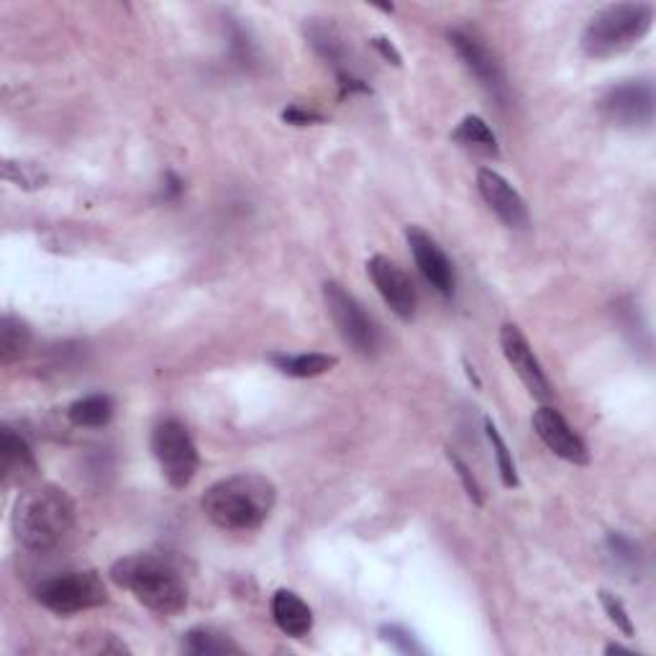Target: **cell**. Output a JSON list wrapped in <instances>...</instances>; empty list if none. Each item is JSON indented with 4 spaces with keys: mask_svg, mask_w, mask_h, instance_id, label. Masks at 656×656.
Listing matches in <instances>:
<instances>
[{
    "mask_svg": "<svg viewBox=\"0 0 656 656\" xmlns=\"http://www.w3.org/2000/svg\"><path fill=\"white\" fill-rule=\"evenodd\" d=\"M277 503L273 480L256 472H241L213 482L203 492L201 508L213 526L224 531H254L269 518Z\"/></svg>",
    "mask_w": 656,
    "mask_h": 656,
    "instance_id": "6da1fadb",
    "label": "cell"
},
{
    "mask_svg": "<svg viewBox=\"0 0 656 656\" xmlns=\"http://www.w3.org/2000/svg\"><path fill=\"white\" fill-rule=\"evenodd\" d=\"M75 526V503L67 490L39 484L26 490L13 508V531L31 554H49L70 537Z\"/></svg>",
    "mask_w": 656,
    "mask_h": 656,
    "instance_id": "7a4b0ae2",
    "label": "cell"
},
{
    "mask_svg": "<svg viewBox=\"0 0 656 656\" xmlns=\"http://www.w3.org/2000/svg\"><path fill=\"white\" fill-rule=\"evenodd\" d=\"M111 580L156 616H177L188 605V588L180 572L162 556H124L111 567Z\"/></svg>",
    "mask_w": 656,
    "mask_h": 656,
    "instance_id": "3957f363",
    "label": "cell"
},
{
    "mask_svg": "<svg viewBox=\"0 0 656 656\" xmlns=\"http://www.w3.org/2000/svg\"><path fill=\"white\" fill-rule=\"evenodd\" d=\"M654 9L648 3H613L597 11L582 31V52L590 60H610L629 52L652 31Z\"/></svg>",
    "mask_w": 656,
    "mask_h": 656,
    "instance_id": "277c9868",
    "label": "cell"
},
{
    "mask_svg": "<svg viewBox=\"0 0 656 656\" xmlns=\"http://www.w3.org/2000/svg\"><path fill=\"white\" fill-rule=\"evenodd\" d=\"M34 597L56 616H75V613L101 608L109 601V593L98 572H64L41 582L34 590Z\"/></svg>",
    "mask_w": 656,
    "mask_h": 656,
    "instance_id": "5b68a950",
    "label": "cell"
},
{
    "mask_svg": "<svg viewBox=\"0 0 656 656\" xmlns=\"http://www.w3.org/2000/svg\"><path fill=\"white\" fill-rule=\"evenodd\" d=\"M152 452L154 459L160 462L164 480L173 484V488L182 490L195 480L198 467H201V456H198V446L192 441L190 431L177 418L162 420L152 431Z\"/></svg>",
    "mask_w": 656,
    "mask_h": 656,
    "instance_id": "8992f818",
    "label": "cell"
},
{
    "mask_svg": "<svg viewBox=\"0 0 656 656\" xmlns=\"http://www.w3.org/2000/svg\"><path fill=\"white\" fill-rule=\"evenodd\" d=\"M324 303L333 326L341 333V339L362 356H375L380 349V331H377L375 320L367 316L359 301L349 292L344 285L326 282L324 285Z\"/></svg>",
    "mask_w": 656,
    "mask_h": 656,
    "instance_id": "52a82bcc",
    "label": "cell"
},
{
    "mask_svg": "<svg viewBox=\"0 0 656 656\" xmlns=\"http://www.w3.org/2000/svg\"><path fill=\"white\" fill-rule=\"evenodd\" d=\"M601 111L618 128H648L656 111L654 85L648 80L613 85L601 98Z\"/></svg>",
    "mask_w": 656,
    "mask_h": 656,
    "instance_id": "ba28073f",
    "label": "cell"
},
{
    "mask_svg": "<svg viewBox=\"0 0 656 656\" xmlns=\"http://www.w3.org/2000/svg\"><path fill=\"white\" fill-rule=\"evenodd\" d=\"M449 45H452L456 56H459L462 64L469 70V75H472L497 103H508V80H505L501 62H497V56L490 52L488 45H484L477 34L465 31V28H452V31H449Z\"/></svg>",
    "mask_w": 656,
    "mask_h": 656,
    "instance_id": "9c48e42d",
    "label": "cell"
},
{
    "mask_svg": "<svg viewBox=\"0 0 656 656\" xmlns=\"http://www.w3.org/2000/svg\"><path fill=\"white\" fill-rule=\"evenodd\" d=\"M501 349L505 359H508V365L513 367V373L520 377V382L529 388L531 395L544 403L552 401V382H548L544 367H541L537 354H533L529 339L523 337V331H520L516 324H505L501 328Z\"/></svg>",
    "mask_w": 656,
    "mask_h": 656,
    "instance_id": "30bf717a",
    "label": "cell"
},
{
    "mask_svg": "<svg viewBox=\"0 0 656 656\" xmlns=\"http://www.w3.org/2000/svg\"><path fill=\"white\" fill-rule=\"evenodd\" d=\"M367 275L377 288V292L382 295V301L388 303V308L395 313L398 318L413 320L418 308V295H416V288H413L411 277L405 275L395 262L382 254H375L373 260L367 262Z\"/></svg>",
    "mask_w": 656,
    "mask_h": 656,
    "instance_id": "8fae6325",
    "label": "cell"
},
{
    "mask_svg": "<svg viewBox=\"0 0 656 656\" xmlns=\"http://www.w3.org/2000/svg\"><path fill=\"white\" fill-rule=\"evenodd\" d=\"M405 241H408L413 260H416V267L426 277V282L444 298H452L456 288V275L444 249L437 244V239L431 234H426L424 228L408 226L405 228Z\"/></svg>",
    "mask_w": 656,
    "mask_h": 656,
    "instance_id": "7c38bea8",
    "label": "cell"
},
{
    "mask_svg": "<svg viewBox=\"0 0 656 656\" xmlns=\"http://www.w3.org/2000/svg\"><path fill=\"white\" fill-rule=\"evenodd\" d=\"M531 424H533V431H537V437L544 441L548 452L562 456V459L569 462V465H588L590 462L588 446H584L580 433L567 424L559 411H554L552 405H541V408L533 413Z\"/></svg>",
    "mask_w": 656,
    "mask_h": 656,
    "instance_id": "4fadbf2b",
    "label": "cell"
},
{
    "mask_svg": "<svg viewBox=\"0 0 656 656\" xmlns=\"http://www.w3.org/2000/svg\"><path fill=\"white\" fill-rule=\"evenodd\" d=\"M477 190H480L482 201L488 203V209L495 213L508 228H526L529 226V205H526L520 192L505 180L503 175H497L495 169L482 167L477 173Z\"/></svg>",
    "mask_w": 656,
    "mask_h": 656,
    "instance_id": "5bb4252c",
    "label": "cell"
},
{
    "mask_svg": "<svg viewBox=\"0 0 656 656\" xmlns=\"http://www.w3.org/2000/svg\"><path fill=\"white\" fill-rule=\"evenodd\" d=\"M273 618L285 636L303 639L313 629V610L292 590H277L273 595Z\"/></svg>",
    "mask_w": 656,
    "mask_h": 656,
    "instance_id": "9a60e30c",
    "label": "cell"
},
{
    "mask_svg": "<svg viewBox=\"0 0 656 656\" xmlns=\"http://www.w3.org/2000/svg\"><path fill=\"white\" fill-rule=\"evenodd\" d=\"M273 362L277 373L288 375V377H298V380H308V377H320L326 373H331L333 367L339 365V359L333 354H320V352H311V354H288V352H273L267 356Z\"/></svg>",
    "mask_w": 656,
    "mask_h": 656,
    "instance_id": "2e32d148",
    "label": "cell"
},
{
    "mask_svg": "<svg viewBox=\"0 0 656 656\" xmlns=\"http://www.w3.org/2000/svg\"><path fill=\"white\" fill-rule=\"evenodd\" d=\"M0 472H3L5 480L37 472V459H34L31 446L13 429H3V433H0Z\"/></svg>",
    "mask_w": 656,
    "mask_h": 656,
    "instance_id": "e0dca14e",
    "label": "cell"
},
{
    "mask_svg": "<svg viewBox=\"0 0 656 656\" xmlns=\"http://www.w3.org/2000/svg\"><path fill=\"white\" fill-rule=\"evenodd\" d=\"M452 139L459 147L469 149V152L482 154V156H497L501 149H497V137L492 134V128L488 126V121L480 116H467L456 126V131L452 134Z\"/></svg>",
    "mask_w": 656,
    "mask_h": 656,
    "instance_id": "ac0fdd59",
    "label": "cell"
},
{
    "mask_svg": "<svg viewBox=\"0 0 656 656\" xmlns=\"http://www.w3.org/2000/svg\"><path fill=\"white\" fill-rule=\"evenodd\" d=\"M67 418L80 429H103L113 418V401L111 395L96 392V395L80 398L67 408Z\"/></svg>",
    "mask_w": 656,
    "mask_h": 656,
    "instance_id": "d6986e66",
    "label": "cell"
},
{
    "mask_svg": "<svg viewBox=\"0 0 656 656\" xmlns=\"http://www.w3.org/2000/svg\"><path fill=\"white\" fill-rule=\"evenodd\" d=\"M182 648L188 654L195 656H211V654H239L241 646L234 644L226 633H220L216 629H209V626H198V629H190L182 639Z\"/></svg>",
    "mask_w": 656,
    "mask_h": 656,
    "instance_id": "ffe728a7",
    "label": "cell"
},
{
    "mask_svg": "<svg viewBox=\"0 0 656 656\" xmlns=\"http://www.w3.org/2000/svg\"><path fill=\"white\" fill-rule=\"evenodd\" d=\"M28 344H31V328L16 316H3L0 320V362L3 365H13L26 354Z\"/></svg>",
    "mask_w": 656,
    "mask_h": 656,
    "instance_id": "44dd1931",
    "label": "cell"
},
{
    "mask_svg": "<svg viewBox=\"0 0 656 656\" xmlns=\"http://www.w3.org/2000/svg\"><path fill=\"white\" fill-rule=\"evenodd\" d=\"M484 431H488L492 452H495L497 469H501L503 484L508 490H516L518 488V469H516V462H513V454H510L508 444H505V439L501 437V431H497V426L492 424L490 418H484Z\"/></svg>",
    "mask_w": 656,
    "mask_h": 656,
    "instance_id": "7402d4cb",
    "label": "cell"
},
{
    "mask_svg": "<svg viewBox=\"0 0 656 656\" xmlns=\"http://www.w3.org/2000/svg\"><path fill=\"white\" fill-rule=\"evenodd\" d=\"M308 39L313 49H316L326 62H331L333 67H337V73H344V67H341V62H344V45H341V39L337 37L333 28L313 24L308 28Z\"/></svg>",
    "mask_w": 656,
    "mask_h": 656,
    "instance_id": "603a6c76",
    "label": "cell"
},
{
    "mask_svg": "<svg viewBox=\"0 0 656 656\" xmlns=\"http://www.w3.org/2000/svg\"><path fill=\"white\" fill-rule=\"evenodd\" d=\"M608 554L613 556V562L626 572H639L641 567V552L639 544L623 533H610L608 537Z\"/></svg>",
    "mask_w": 656,
    "mask_h": 656,
    "instance_id": "cb8c5ba5",
    "label": "cell"
},
{
    "mask_svg": "<svg viewBox=\"0 0 656 656\" xmlns=\"http://www.w3.org/2000/svg\"><path fill=\"white\" fill-rule=\"evenodd\" d=\"M601 603H603V610L608 613L610 623H616V629L623 631L626 636H633V623H631L629 610H626V605L620 603L616 595L608 593V590H603L601 593Z\"/></svg>",
    "mask_w": 656,
    "mask_h": 656,
    "instance_id": "d4e9b609",
    "label": "cell"
},
{
    "mask_svg": "<svg viewBox=\"0 0 656 656\" xmlns=\"http://www.w3.org/2000/svg\"><path fill=\"white\" fill-rule=\"evenodd\" d=\"M382 636L384 641H390L392 646L401 648L405 654H424V646H418L416 639H413L405 629H401V626H384Z\"/></svg>",
    "mask_w": 656,
    "mask_h": 656,
    "instance_id": "484cf974",
    "label": "cell"
},
{
    "mask_svg": "<svg viewBox=\"0 0 656 656\" xmlns=\"http://www.w3.org/2000/svg\"><path fill=\"white\" fill-rule=\"evenodd\" d=\"M446 456H449V462H452V465H454L456 475H459L462 484H465V490H467L469 501H472L475 505H482V492H480V484H477V480H475V477H472V472H469V467L465 465V462L459 459V456L452 454V452H449Z\"/></svg>",
    "mask_w": 656,
    "mask_h": 656,
    "instance_id": "4316f807",
    "label": "cell"
},
{
    "mask_svg": "<svg viewBox=\"0 0 656 656\" xmlns=\"http://www.w3.org/2000/svg\"><path fill=\"white\" fill-rule=\"evenodd\" d=\"M282 121L292 126H311V124H320L324 116H318V113L313 111H305L301 105H290V109L282 111Z\"/></svg>",
    "mask_w": 656,
    "mask_h": 656,
    "instance_id": "83f0119b",
    "label": "cell"
},
{
    "mask_svg": "<svg viewBox=\"0 0 656 656\" xmlns=\"http://www.w3.org/2000/svg\"><path fill=\"white\" fill-rule=\"evenodd\" d=\"M373 47L377 49V52H380V54L384 56V60L395 64V67H401V64H403V56H401V52H398V49L392 47V41H390V39L377 37V39H373Z\"/></svg>",
    "mask_w": 656,
    "mask_h": 656,
    "instance_id": "f1b7e54d",
    "label": "cell"
},
{
    "mask_svg": "<svg viewBox=\"0 0 656 656\" xmlns=\"http://www.w3.org/2000/svg\"><path fill=\"white\" fill-rule=\"evenodd\" d=\"M164 198H167V201H175V198H180V192L185 190V182L180 180V177H177L175 173H167V177H164Z\"/></svg>",
    "mask_w": 656,
    "mask_h": 656,
    "instance_id": "f546056e",
    "label": "cell"
}]
</instances>
